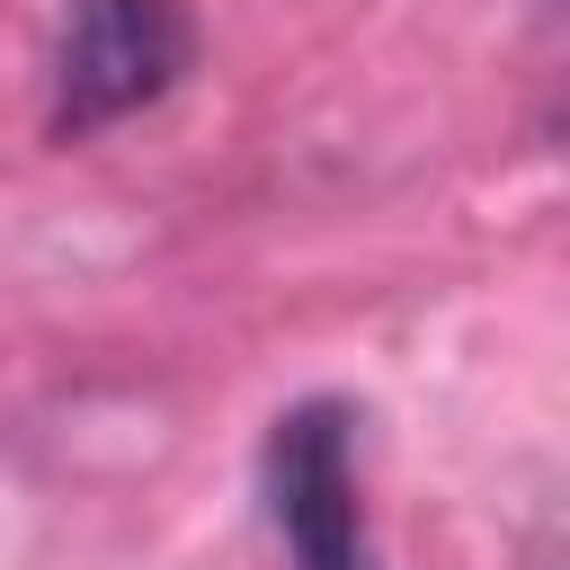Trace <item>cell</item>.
I'll return each instance as SVG.
<instances>
[{
  "label": "cell",
  "mask_w": 570,
  "mask_h": 570,
  "mask_svg": "<svg viewBox=\"0 0 570 570\" xmlns=\"http://www.w3.org/2000/svg\"><path fill=\"white\" fill-rule=\"evenodd\" d=\"M196 53L187 0H71L62 62H53V134H98L151 107Z\"/></svg>",
  "instance_id": "cell-1"
},
{
  "label": "cell",
  "mask_w": 570,
  "mask_h": 570,
  "mask_svg": "<svg viewBox=\"0 0 570 570\" xmlns=\"http://www.w3.org/2000/svg\"><path fill=\"white\" fill-rule=\"evenodd\" d=\"M267 508L294 552V570H365V508H356V454L347 410L303 401L267 436Z\"/></svg>",
  "instance_id": "cell-2"
}]
</instances>
